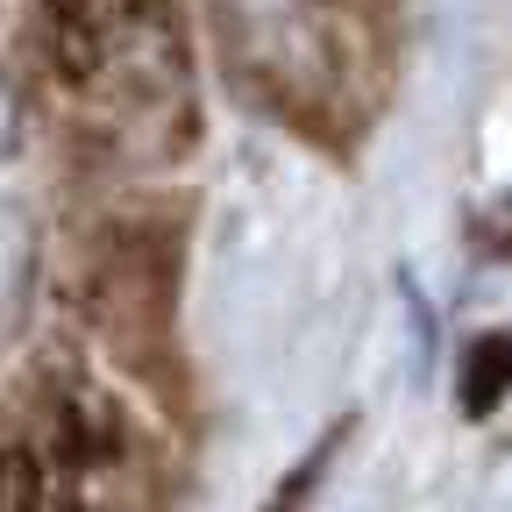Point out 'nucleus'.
I'll list each match as a JSON object with an SVG mask.
<instances>
[{
	"instance_id": "f257e3e1",
	"label": "nucleus",
	"mask_w": 512,
	"mask_h": 512,
	"mask_svg": "<svg viewBox=\"0 0 512 512\" xmlns=\"http://www.w3.org/2000/svg\"><path fill=\"white\" fill-rule=\"evenodd\" d=\"M0 512H128V463L100 399H57L0 456Z\"/></svg>"
},
{
	"instance_id": "f03ea898",
	"label": "nucleus",
	"mask_w": 512,
	"mask_h": 512,
	"mask_svg": "<svg viewBox=\"0 0 512 512\" xmlns=\"http://www.w3.org/2000/svg\"><path fill=\"white\" fill-rule=\"evenodd\" d=\"M50 64L72 93H171V36L150 0H50Z\"/></svg>"
},
{
	"instance_id": "7ed1b4c3",
	"label": "nucleus",
	"mask_w": 512,
	"mask_h": 512,
	"mask_svg": "<svg viewBox=\"0 0 512 512\" xmlns=\"http://www.w3.org/2000/svg\"><path fill=\"white\" fill-rule=\"evenodd\" d=\"M22 278H29V228H22V214H15V207H0V320L15 313Z\"/></svg>"
},
{
	"instance_id": "20e7f679",
	"label": "nucleus",
	"mask_w": 512,
	"mask_h": 512,
	"mask_svg": "<svg viewBox=\"0 0 512 512\" xmlns=\"http://www.w3.org/2000/svg\"><path fill=\"white\" fill-rule=\"evenodd\" d=\"M498 392H505V349H498V342H477V377L463 370V399H470V413H491Z\"/></svg>"
}]
</instances>
